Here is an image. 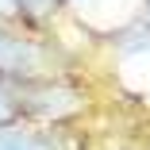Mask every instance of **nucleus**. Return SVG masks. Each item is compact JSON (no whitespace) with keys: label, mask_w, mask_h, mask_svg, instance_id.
I'll list each match as a JSON object with an SVG mask.
<instances>
[{"label":"nucleus","mask_w":150,"mask_h":150,"mask_svg":"<svg viewBox=\"0 0 150 150\" xmlns=\"http://www.w3.org/2000/svg\"><path fill=\"white\" fill-rule=\"evenodd\" d=\"M42 46L23 39L19 31H8L0 23V77H16V81H31L42 69Z\"/></svg>","instance_id":"1"},{"label":"nucleus","mask_w":150,"mask_h":150,"mask_svg":"<svg viewBox=\"0 0 150 150\" xmlns=\"http://www.w3.org/2000/svg\"><path fill=\"white\" fill-rule=\"evenodd\" d=\"M0 150H62V146L46 131L16 123V127H0Z\"/></svg>","instance_id":"2"},{"label":"nucleus","mask_w":150,"mask_h":150,"mask_svg":"<svg viewBox=\"0 0 150 150\" xmlns=\"http://www.w3.org/2000/svg\"><path fill=\"white\" fill-rule=\"evenodd\" d=\"M19 119H23V96L8 77H0V127H16Z\"/></svg>","instance_id":"3"},{"label":"nucleus","mask_w":150,"mask_h":150,"mask_svg":"<svg viewBox=\"0 0 150 150\" xmlns=\"http://www.w3.org/2000/svg\"><path fill=\"white\" fill-rule=\"evenodd\" d=\"M16 8L27 12V16H42V12L54 8V0H16Z\"/></svg>","instance_id":"4"},{"label":"nucleus","mask_w":150,"mask_h":150,"mask_svg":"<svg viewBox=\"0 0 150 150\" xmlns=\"http://www.w3.org/2000/svg\"><path fill=\"white\" fill-rule=\"evenodd\" d=\"M146 27H150V0H146Z\"/></svg>","instance_id":"5"}]
</instances>
